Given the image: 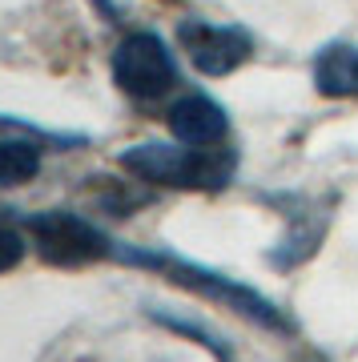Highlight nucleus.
<instances>
[{"mask_svg":"<svg viewBox=\"0 0 358 362\" xmlns=\"http://www.w3.org/2000/svg\"><path fill=\"white\" fill-rule=\"evenodd\" d=\"M178 40L190 52L193 69L205 77H226L254 57V37L242 25H214V21L185 16L178 25Z\"/></svg>","mask_w":358,"mask_h":362,"instance_id":"obj_5","label":"nucleus"},{"mask_svg":"<svg viewBox=\"0 0 358 362\" xmlns=\"http://www.w3.org/2000/svg\"><path fill=\"white\" fill-rule=\"evenodd\" d=\"M166 125L181 145H218L230 129V117L214 97L190 93V97L173 101V109L166 113Z\"/></svg>","mask_w":358,"mask_h":362,"instance_id":"obj_7","label":"nucleus"},{"mask_svg":"<svg viewBox=\"0 0 358 362\" xmlns=\"http://www.w3.org/2000/svg\"><path fill=\"white\" fill-rule=\"evenodd\" d=\"M40 149L45 141H33V137H4L0 141V189H16L37 177Z\"/></svg>","mask_w":358,"mask_h":362,"instance_id":"obj_9","label":"nucleus"},{"mask_svg":"<svg viewBox=\"0 0 358 362\" xmlns=\"http://www.w3.org/2000/svg\"><path fill=\"white\" fill-rule=\"evenodd\" d=\"M113 262L133 266V270H154L169 286H181V290H190V294L205 298V302H218V306L233 310L238 318L262 326L270 334H282V338L298 334V322L282 310L274 298H266L262 290L238 282L230 274L209 270V266H202V262H193V258H181V254H173L166 246H129V242H117Z\"/></svg>","mask_w":358,"mask_h":362,"instance_id":"obj_1","label":"nucleus"},{"mask_svg":"<svg viewBox=\"0 0 358 362\" xmlns=\"http://www.w3.org/2000/svg\"><path fill=\"white\" fill-rule=\"evenodd\" d=\"M113 81L133 101H157L178 85V61L157 33H129L113 49Z\"/></svg>","mask_w":358,"mask_h":362,"instance_id":"obj_4","label":"nucleus"},{"mask_svg":"<svg viewBox=\"0 0 358 362\" xmlns=\"http://www.w3.org/2000/svg\"><path fill=\"white\" fill-rule=\"evenodd\" d=\"M89 4L105 16V21H117V4H113V0H89Z\"/></svg>","mask_w":358,"mask_h":362,"instance_id":"obj_13","label":"nucleus"},{"mask_svg":"<svg viewBox=\"0 0 358 362\" xmlns=\"http://www.w3.org/2000/svg\"><path fill=\"white\" fill-rule=\"evenodd\" d=\"M282 218H286V233H282V242L266 254V262L274 270H294L302 262H310L314 254L322 250V238L330 230V214L322 206L318 197H286L282 202Z\"/></svg>","mask_w":358,"mask_h":362,"instance_id":"obj_6","label":"nucleus"},{"mask_svg":"<svg viewBox=\"0 0 358 362\" xmlns=\"http://www.w3.org/2000/svg\"><path fill=\"white\" fill-rule=\"evenodd\" d=\"M25 254H28V242H25V233H16V230H4V226H0V274L16 270V266L25 262Z\"/></svg>","mask_w":358,"mask_h":362,"instance_id":"obj_12","label":"nucleus"},{"mask_svg":"<svg viewBox=\"0 0 358 362\" xmlns=\"http://www.w3.org/2000/svg\"><path fill=\"white\" fill-rule=\"evenodd\" d=\"M314 89L334 101L358 97V45H326L314 57Z\"/></svg>","mask_w":358,"mask_h":362,"instance_id":"obj_8","label":"nucleus"},{"mask_svg":"<svg viewBox=\"0 0 358 362\" xmlns=\"http://www.w3.org/2000/svg\"><path fill=\"white\" fill-rule=\"evenodd\" d=\"M28 242L49 266H89V262H113V238L81 218L73 209H37V214H21Z\"/></svg>","mask_w":358,"mask_h":362,"instance_id":"obj_3","label":"nucleus"},{"mask_svg":"<svg viewBox=\"0 0 358 362\" xmlns=\"http://www.w3.org/2000/svg\"><path fill=\"white\" fill-rule=\"evenodd\" d=\"M298 362H330L326 354H318V350H306V354H298Z\"/></svg>","mask_w":358,"mask_h":362,"instance_id":"obj_14","label":"nucleus"},{"mask_svg":"<svg viewBox=\"0 0 358 362\" xmlns=\"http://www.w3.org/2000/svg\"><path fill=\"white\" fill-rule=\"evenodd\" d=\"M4 137H33V141H45V145H61V149H77L85 145V133H52V129H40L25 117H4L0 113V141Z\"/></svg>","mask_w":358,"mask_h":362,"instance_id":"obj_10","label":"nucleus"},{"mask_svg":"<svg viewBox=\"0 0 358 362\" xmlns=\"http://www.w3.org/2000/svg\"><path fill=\"white\" fill-rule=\"evenodd\" d=\"M121 169L141 181H149V185H166V189L218 194V189H230L233 173H238V149L141 141L121 153Z\"/></svg>","mask_w":358,"mask_h":362,"instance_id":"obj_2","label":"nucleus"},{"mask_svg":"<svg viewBox=\"0 0 358 362\" xmlns=\"http://www.w3.org/2000/svg\"><path fill=\"white\" fill-rule=\"evenodd\" d=\"M154 322H161L166 330H178V334H185V338H197L214 358H221V362H233V350L221 342L218 334H209L205 326H197V322H190V318H178V314H166V310H154Z\"/></svg>","mask_w":358,"mask_h":362,"instance_id":"obj_11","label":"nucleus"}]
</instances>
